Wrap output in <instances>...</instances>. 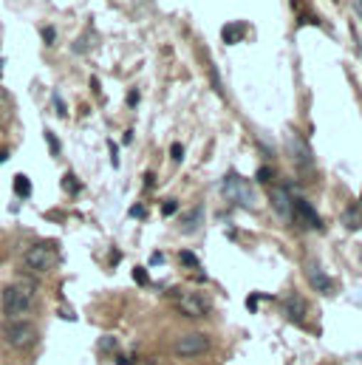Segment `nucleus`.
Listing matches in <instances>:
<instances>
[{"label":"nucleus","instance_id":"f03ea898","mask_svg":"<svg viewBox=\"0 0 362 365\" xmlns=\"http://www.w3.org/2000/svg\"><path fill=\"white\" fill-rule=\"evenodd\" d=\"M57 247L51 244V241H43V244H34V247H29L26 250V267L31 269V272H48V269H54L57 267Z\"/></svg>","mask_w":362,"mask_h":365},{"label":"nucleus","instance_id":"f8f14e48","mask_svg":"<svg viewBox=\"0 0 362 365\" xmlns=\"http://www.w3.org/2000/svg\"><path fill=\"white\" fill-rule=\"evenodd\" d=\"M201 221H204V207H192L184 218H181V232H187V235H192L198 227H201Z\"/></svg>","mask_w":362,"mask_h":365},{"label":"nucleus","instance_id":"4468645a","mask_svg":"<svg viewBox=\"0 0 362 365\" xmlns=\"http://www.w3.org/2000/svg\"><path fill=\"white\" fill-rule=\"evenodd\" d=\"M360 212H362L360 207H348V210H346V227H348V230H360L362 227Z\"/></svg>","mask_w":362,"mask_h":365},{"label":"nucleus","instance_id":"412c9836","mask_svg":"<svg viewBox=\"0 0 362 365\" xmlns=\"http://www.w3.org/2000/svg\"><path fill=\"white\" fill-rule=\"evenodd\" d=\"M46 139H48V145H51V153H60V145H57V139H54L48 130H46Z\"/></svg>","mask_w":362,"mask_h":365},{"label":"nucleus","instance_id":"423d86ee","mask_svg":"<svg viewBox=\"0 0 362 365\" xmlns=\"http://www.w3.org/2000/svg\"><path fill=\"white\" fill-rule=\"evenodd\" d=\"M286 148H289V156H291V162L297 165V170L300 173H311L314 170V159H311V150H309V145L294 133V136H289L286 139Z\"/></svg>","mask_w":362,"mask_h":365},{"label":"nucleus","instance_id":"b1692460","mask_svg":"<svg viewBox=\"0 0 362 365\" xmlns=\"http://www.w3.org/2000/svg\"><path fill=\"white\" fill-rule=\"evenodd\" d=\"M133 277H136L139 283H148V274H145V269H136V272H133Z\"/></svg>","mask_w":362,"mask_h":365},{"label":"nucleus","instance_id":"39448f33","mask_svg":"<svg viewBox=\"0 0 362 365\" xmlns=\"http://www.w3.org/2000/svg\"><path fill=\"white\" fill-rule=\"evenodd\" d=\"M224 195H227L229 201L241 204V207H252V204H255V192H252L249 182L241 179V176H235V173L224 179Z\"/></svg>","mask_w":362,"mask_h":365},{"label":"nucleus","instance_id":"0eeeda50","mask_svg":"<svg viewBox=\"0 0 362 365\" xmlns=\"http://www.w3.org/2000/svg\"><path fill=\"white\" fill-rule=\"evenodd\" d=\"M291 218H294L300 227H309V230H320V227H323L317 210H314L306 198H291Z\"/></svg>","mask_w":362,"mask_h":365},{"label":"nucleus","instance_id":"2eb2a0df","mask_svg":"<svg viewBox=\"0 0 362 365\" xmlns=\"http://www.w3.org/2000/svg\"><path fill=\"white\" fill-rule=\"evenodd\" d=\"M14 192H17L20 198H26V195L31 192V182H29L23 173H20V176H14Z\"/></svg>","mask_w":362,"mask_h":365},{"label":"nucleus","instance_id":"f3484780","mask_svg":"<svg viewBox=\"0 0 362 365\" xmlns=\"http://www.w3.org/2000/svg\"><path fill=\"white\" fill-rule=\"evenodd\" d=\"M179 258H181V264H187V267H192V269H195V267H198V258H195V255H192V252H181Z\"/></svg>","mask_w":362,"mask_h":365},{"label":"nucleus","instance_id":"6e6552de","mask_svg":"<svg viewBox=\"0 0 362 365\" xmlns=\"http://www.w3.org/2000/svg\"><path fill=\"white\" fill-rule=\"evenodd\" d=\"M176 306H179V312L184 317H192V320H198V317L207 314V300L201 294H195V292H184L179 300H176Z\"/></svg>","mask_w":362,"mask_h":365},{"label":"nucleus","instance_id":"20e7f679","mask_svg":"<svg viewBox=\"0 0 362 365\" xmlns=\"http://www.w3.org/2000/svg\"><path fill=\"white\" fill-rule=\"evenodd\" d=\"M173 351L179 357H201L210 351V337L201 334V331H190V334H181L173 346Z\"/></svg>","mask_w":362,"mask_h":365},{"label":"nucleus","instance_id":"7ed1b4c3","mask_svg":"<svg viewBox=\"0 0 362 365\" xmlns=\"http://www.w3.org/2000/svg\"><path fill=\"white\" fill-rule=\"evenodd\" d=\"M3 340L11 349H29L37 340V329L31 323H26V320H14V323H6L3 326Z\"/></svg>","mask_w":362,"mask_h":365},{"label":"nucleus","instance_id":"a211bd4d","mask_svg":"<svg viewBox=\"0 0 362 365\" xmlns=\"http://www.w3.org/2000/svg\"><path fill=\"white\" fill-rule=\"evenodd\" d=\"M63 187H66V190H68V192H77V190H80V184H77V179H74V176H71V173H68V176H66V179H63Z\"/></svg>","mask_w":362,"mask_h":365},{"label":"nucleus","instance_id":"f257e3e1","mask_svg":"<svg viewBox=\"0 0 362 365\" xmlns=\"http://www.w3.org/2000/svg\"><path fill=\"white\" fill-rule=\"evenodd\" d=\"M34 306V286L20 280V283H9L3 292V312L9 317H23L29 314Z\"/></svg>","mask_w":362,"mask_h":365},{"label":"nucleus","instance_id":"a878e982","mask_svg":"<svg viewBox=\"0 0 362 365\" xmlns=\"http://www.w3.org/2000/svg\"><path fill=\"white\" fill-rule=\"evenodd\" d=\"M357 3H360V6H357V9H360V14H362V0H357Z\"/></svg>","mask_w":362,"mask_h":365},{"label":"nucleus","instance_id":"ddd939ff","mask_svg":"<svg viewBox=\"0 0 362 365\" xmlns=\"http://www.w3.org/2000/svg\"><path fill=\"white\" fill-rule=\"evenodd\" d=\"M221 37H224V43H238V40L244 37V26H241V23H232V26L224 29Z\"/></svg>","mask_w":362,"mask_h":365},{"label":"nucleus","instance_id":"5701e85b","mask_svg":"<svg viewBox=\"0 0 362 365\" xmlns=\"http://www.w3.org/2000/svg\"><path fill=\"white\" fill-rule=\"evenodd\" d=\"M173 212H176V201H167L165 204V215H173Z\"/></svg>","mask_w":362,"mask_h":365},{"label":"nucleus","instance_id":"6ab92c4d","mask_svg":"<svg viewBox=\"0 0 362 365\" xmlns=\"http://www.w3.org/2000/svg\"><path fill=\"white\" fill-rule=\"evenodd\" d=\"M170 156H173L176 162H181V159H184V148H181V145H173V148H170Z\"/></svg>","mask_w":362,"mask_h":365},{"label":"nucleus","instance_id":"9b49d317","mask_svg":"<svg viewBox=\"0 0 362 365\" xmlns=\"http://www.w3.org/2000/svg\"><path fill=\"white\" fill-rule=\"evenodd\" d=\"M306 274H309V283H311V286H314L317 292H323V294H329V292L334 289V280H331L329 274L323 272L320 267H309V269H306Z\"/></svg>","mask_w":362,"mask_h":365},{"label":"nucleus","instance_id":"aec40b11","mask_svg":"<svg viewBox=\"0 0 362 365\" xmlns=\"http://www.w3.org/2000/svg\"><path fill=\"white\" fill-rule=\"evenodd\" d=\"M272 179V170L269 168H261V170H258V182H269Z\"/></svg>","mask_w":362,"mask_h":365},{"label":"nucleus","instance_id":"9d476101","mask_svg":"<svg viewBox=\"0 0 362 365\" xmlns=\"http://www.w3.org/2000/svg\"><path fill=\"white\" fill-rule=\"evenodd\" d=\"M283 312L289 314V320L303 323V320H306V314H309V306H306V300H303L300 294H289V297L283 300Z\"/></svg>","mask_w":362,"mask_h":365},{"label":"nucleus","instance_id":"4be33fe9","mask_svg":"<svg viewBox=\"0 0 362 365\" xmlns=\"http://www.w3.org/2000/svg\"><path fill=\"white\" fill-rule=\"evenodd\" d=\"M43 40H46V43H54V31H51V29H43Z\"/></svg>","mask_w":362,"mask_h":365},{"label":"nucleus","instance_id":"1a4fd4ad","mask_svg":"<svg viewBox=\"0 0 362 365\" xmlns=\"http://www.w3.org/2000/svg\"><path fill=\"white\" fill-rule=\"evenodd\" d=\"M269 201H272V210H274L283 221H291V195H289L286 187H272Z\"/></svg>","mask_w":362,"mask_h":365},{"label":"nucleus","instance_id":"393cba45","mask_svg":"<svg viewBox=\"0 0 362 365\" xmlns=\"http://www.w3.org/2000/svg\"><path fill=\"white\" fill-rule=\"evenodd\" d=\"M136 102H139V93L130 91V96H128V105H136Z\"/></svg>","mask_w":362,"mask_h":365},{"label":"nucleus","instance_id":"dca6fc26","mask_svg":"<svg viewBox=\"0 0 362 365\" xmlns=\"http://www.w3.org/2000/svg\"><path fill=\"white\" fill-rule=\"evenodd\" d=\"M11 113V96L0 88V119H6Z\"/></svg>","mask_w":362,"mask_h":365}]
</instances>
